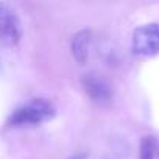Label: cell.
<instances>
[{
  "label": "cell",
  "mask_w": 159,
  "mask_h": 159,
  "mask_svg": "<svg viewBox=\"0 0 159 159\" xmlns=\"http://www.w3.org/2000/svg\"><path fill=\"white\" fill-rule=\"evenodd\" d=\"M20 36L22 28L19 17L10 7L0 3V45L14 47L20 41Z\"/></svg>",
  "instance_id": "obj_3"
},
{
  "label": "cell",
  "mask_w": 159,
  "mask_h": 159,
  "mask_svg": "<svg viewBox=\"0 0 159 159\" xmlns=\"http://www.w3.org/2000/svg\"><path fill=\"white\" fill-rule=\"evenodd\" d=\"M55 116V106L47 98H33L17 108L8 123L11 126H36Z\"/></svg>",
  "instance_id": "obj_1"
},
{
  "label": "cell",
  "mask_w": 159,
  "mask_h": 159,
  "mask_svg": "<svg viewBox=\"0 0 159 159\" xmlns=\"http://www.w3.org/2000/svg\"><path fill=\"white\" fill-rule=\"evenodd\" d=\"M133 52L139 56H154L159 53V24H147L134 30Z\"/></svg>",
  "instance_id": "obj_2"
},
{
  "label": "cell",
  "mask_w": 159,
  "mask_h": 159,
  "mask_svg": "<svg viewBox=\"0 0 159 159\" xmlns=\"http://www.w3.org/2000/svg\"><path fill=\"white\" fill-rule=\"evenodd\" d=\"M140 159H159V139L145 136L140 140Z\"/></svg>",
  "instance_id": "obj_6"
},
{
  "label": "cell",
  "mask_w": 159,
  "mask_h": 159,
  "mask_svg": "<svg viewBox=\"0 0 159 159\" xmlns=\"http://www.w3.org/2000/svg\"><path fill=\"white\" fill-rule=\"evenodd\" d=\"M86 157H88L86 153H76V154H73V156H70L67 159H86Z\"/></svg>",
  "instance_id": "obj_7"
},
{
  "label": "cell",
  "mask_w": 159,
  "mask_h": 159,
  "mask_svg": "<svg viewBox=\"0 0 159 159\" xmlns=\"http://www.w3.org/2000/svg\"><path fill=\"white\" fill-rule=\"evenodd\" d=\"M92 31L91 30H81L78 31L73 39H72V55L76 59V62L80 64H86L89 61L91 56V50H92Z\"/></svg>",
  "instance_id": "obj_5"
},
{
  "label": "cell",
  "mask_w": 159,
  "mask_h": 159,
  "mask_svg": "<svg viewBox=\"0 0 159 159\" xmlns=\"http://www.w3.org/2000/svg\"><path fill=\"white\" fill-rule=\"evenodd\" d=\"M81 86L84 92L91 97L95 103H108L112 98V88L103 76H100L95 72L84 73L81 78Z\"/></svg>",
  "instance_id": "obj_4"
}]
</instances>
